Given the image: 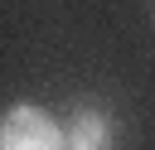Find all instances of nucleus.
<instances>
[{"instance_id": "f03ea898", "label": "nucleus", "mask_w": 155, "mask_h": 150, "mask_svg": "<svg viewBox=\"0 0 155 150\" xmlns=\"http://www.w3.org/2000/svg\"><path fill=\"white\" fill-rule=\"evenodd\" d=\"M68 150H107L111 145V126H107V116L102 111H92V106H82L73 121H68Z\"/></svg>"}, {"instance_id": "f257e3e1", "label": "nucleus", "mask_w": 155, "mask_h": 150, "mask_svg": "<svg viewBox=\"0 0 155 150\" xmlns=\"http://www.w3.org/2000/svg\"><path fill=\"white\" fill-rule=\"evenodd\" d=\"M0 150H68V135L53 126V116L44 106H10L0 121Z\"/></svg>"}]
</instances>
